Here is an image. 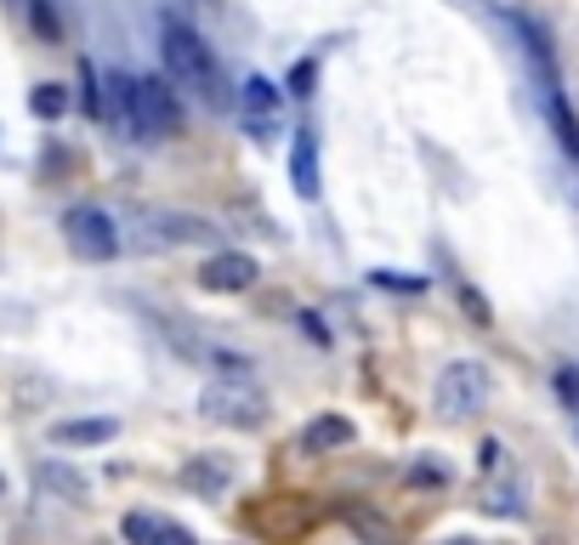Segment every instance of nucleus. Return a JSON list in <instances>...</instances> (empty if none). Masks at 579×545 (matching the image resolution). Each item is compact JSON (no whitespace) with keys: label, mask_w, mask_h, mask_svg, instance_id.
<instances>
[{"label":"nucleus","mask_w":579,"mask_h":545,"mask_svg":"<svg viewBox=\"0 0 579 545\" xmlns=\"http://www.w3.org/2000/svg\"><path fill=\"white\" fill-rule=\"evenodd\" d=\"M199 415L211 426H233V432H250L267 421V392L245 375H216L211 387L199 392Z\"/></svg>","instance_id":"7ed1b4c3"},{"label":"nucleus","mask_w":579,"mask_h":545,"mask_svg":"<svg viewBox=\"0 0 579 545\" xmlns=\"http://www.w3.org/2000/svg\"><path fill=\"white\" fill-rule=\"evenodd\" d=\"M165 518H154V511H125L120 518V534H125V545H165Z\"/></svg>","instance_id":"4468645a"},{"label":"nucleus","mask_w":579,"mask_h":545,"mask_svg":"<svg viewBox=\"0 0 579 545\" xmlns=\"http://www.w3.org/2000/svg\"><path fill=\"white\" fill-rule=\"evenodd\" d=\"M211 238H216V227L204 216H193V211H154L143 222V233H136V245L165 251V245H211Z\"/></svg>","instance_id":"0eeeda50"},{"label":"nucleus","mask_w":579,"mask_h":545,"mask_svg":"<svg viewBox=\"0 0 579 545\" xmlns=\"http://www.w3.org/2000/svg\"><path fill=\"white\" fill-rule=\"evenodd\" d=\"M290 182L301 199H319V136L313 131H296V143H290Z\"/></svg>","instance_id":"9d476101"},{"label":"nucleus","mask_w":579,"mask_h":545,"mask_svg":"<svg viewBox=\"0 0 579 545\" xmlns=\"http://www.w3.org/2000/svg\"><path fill=\"white\" fill-rule=\"evenodd\" d=\"M353 437H358V432H353L347 415H319L313 426L301 432V449H307V455H324V449H347Z\"/></svg>","instance_id":"ddd939ff"},{"label":"nucleus","mask_w":579,"mask_h":545,"mask_svg":"<svg viewBox=\"0 0 579 545\" xmlns=\"http://www.w3.org/2000/svg\"><path fill=\"white\" fill-rule=\"evenodd\" d=\"M460 307L471 313V324H489V301L477 296V290H460Z\"/></svg>","instance_id":"6ab92c4d"},{"label":"nucleus","mask_w":579,"mask_h":545,"mask_svg":"<svg viewBox=\"0 0 579 545\" xmlns=\"http://www.w3.org/2000/svg\"><path fill=\"white\" fill-rule=\"evenodd\" d=\"M34 477H41V489H52L68 505H86L91 500V483H86L75 466H63V460H41V471H34Z\"/></svg>","instance_id":"f8f14e48"},{"label":"nucleus","mask_w":579,"mask_h":545,"mask_svg":"<svg viewBox=\"0 0 579 545\" xmlns=\"http://www.w3.org/2000/svg\"><path fill=\"white\" fill-rule=\"evenodd\" d=\"M120 91V109H125V125L131 136H143V143H159L182 125V97L170 80H154V75H120L114 80Z\"/></svg>","instance_id":"f03ea898"},{"label":"nucleus","mask_w":579,"mask_h":545,"mask_svg":"<svg viewBox=\"0 0 579 545\" xmlns=\"http://www.w3.org/2000/svg\"><path fill=\"white\" fill-rule=\"evenodd\" d=\"M545 109H552V125H557V143L579 159V120H574V109H568V102L552 91V97H545Z\"/></svg>","instance_id":"2eb2a0df"},{"label":"nucleus","mask_w":579,"mask_h":545,"mask_svg":"<svg viewBox=\"0 0 579 545\" xmlns=\"http://www.w3.org/2000/svg\"><path fill=\"white\" fill-rule=\"evenodd\" d=\"M0 494H7V477H0Z\"/></svg>","instance_id":"4be33fe9"},{"label":"nucleus","mask_w":579,"mask_h":545,"mask_svg":"<svg viewBox=\"0 0 579 545\" xmlns=\"http://www.w3.org/2000/svg\"><path fill=\"white\" fill-rule=\"evenodd\" d=\"M159 52H165V75H170V86L193 91L199 102H211V109H227L222 63H216L211 46L199 41V29H188L182 18H165V23H159Z\"/></svg>","instance_id":"f257e3e1"},{"label":"nucleus","mask_w":579,"mask_h":545,"mask_svg":"<svg viewBox=\"0 0 579 545\" xmlns=\"http://www.w3.org/2000/svg\"><path fill=\"white\" fill-rule=\"evenodd\" d=\"M238 125L267 143V136L285 125V86L267 80V75H250L245 86H238Z\"/></svg>","instance_id":"423d86ee"},{"label":"nucleus","mask_w":579,"mask_h":545,"mask_svg":"<svg viewBox=\"0 0 579 545\" xmlns=\"http://www.w3.org/2000/svg\"><path fill=\"white\" fill-rule=\"evenodd\" d=\"M29 109L41 114V120H57L63 109H68V97H63V86H34V97H29Z\"/></svg>","instance_id":"f3484780"},{"label":"nucleus","mask_w":579,"mask_h":545,"mask_svg":"<svg viewBox=\"0 0 579 545\" xmlns=\"http://www.w3.org/2000/svg\"><path fill=\"white\" fill-rule=\"evenodd\" d=\"M261 279V267L250 251H216L211 262L199 267V285L211 290V296H238V290H250Z\"/></svg>","instance_id":"6e6552de"},{"label":"nucleus","mask_w":579,"mask_h":545,"mask_svg":"<svg viewBox=\"0 0 579 545\" xmlns=\"http://www.w3.org/2000/svg\"><path fill=\"white\" fill-rule=\"evenodd\" d=\"M23 7H29V29L41 34V41H63V18H57L52 0H23Z\"/></svg>","instance_id":"dca6fc26"},{"label":"nucleus","mask_w":579,"mask_h":545,"mask_svg":"<svg viewBox=\"0 0 579 545\" xmlns=\"http://www.w3.org/2000/svg\"><path fill=\"white\" fill-rule=\"evenodd\" d=\"M557 392H563V403L579 409V369H557Z\"/></svg>","instance_id":"aec40b11"},{"label":"nucleus","mask_w":579,"mask_h":545,"mask_svg":"<svg viewBox=\"0 0 579 545\" xmlns=\"http://www.w3.org/2000/svg\"><path fill=\"white\" fill-rule=\"evenodd\" d=\"M165 545H199V540H193L188 529H177V523H170V529H165Z\"/></svg>","instance_id":"412c9836"},{"label":"nucleus","mask_w":579,"mask_h":545,"mask_svg":"<svg viewBox=\"0 0 579 545\" xmlns=\"http://www.w3.org/2000/svg\"><path fill=\"white\" fill-rule=\"evenodd\" d=\"M369 279L381 285V290H421V285H426V279H415V272L403 279V272H387V267H381V272H369Z\"/></svg>","instance_id":"a211bd4d"},{"label":"nucleus","mask_w":579,"mask_h":545,"mask_svg":"<svg viewBox=\"0 0 579 545\" xmlns=\"http://www.w3.org/2000/svg\"><path fill=\"white\" fill-rule=\"evenodd\" d=\"M63 238H68V251L86 256V262L120 256V227H114L109 211H97V204H75V211L63 216Z\"/></svg>","instance_id":"39448f33"},{"label":"nucleus","mask_w":579,"mask_h":545,"mask_svg":"<svg viewBox=\"0 0 579 545\" xmlns=\"http://www.w3.org/2000/svg\"><path fill=\"white\" fill-rule=\"evenodd\" d=\"M120 426L109 415H91V421H57L52 426V443L57 449H97V443H109Z\"/></svg>","instance_id":"9b49d317"},{"label":"nucleus","mask_w":579,"mask_h":545,"mask_svg":"<svg viewBox=\"0 0 579 545\" xmlns=\"http://www.w3.org/2000/svg\"><path fill=\"white\" fill-rule=\"evenodd\" d=\"M483 403H489V369L483 364L477 358L443 364L437 387H432V409L443 421H471V415H483Z\"/></svg>","instance_id":"20e7f679"},{"label":"nucleus","mask_w":579,"mask_h":545,"mask_svg":"<svg viewBox=\"0 0 579 545\" xmlns=\"http://www.w3.org/2000/svg\"><path fill=\"white\" fill-rule=\"evenodd\" d=\"M455 545H471V540H455Z\"/></svg>","instance_id":"5701e85b"},{"label":"nucleus","mask_w":579,"mask_h":545,"mask_svg":"<svg viewBox=\"0 0 579 545\" xmlns=\"http://www.w3.org/2000/svg\"><path fill=\"white\" fill-rule=\"evenodd\" d=\"M182 483L193 489V494H227V483H233V460L227 455H193L188 466H182Z\"/></svg>","instance_id":"1a4fd4ad"}]
</instances>
